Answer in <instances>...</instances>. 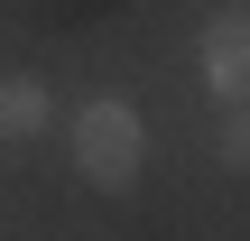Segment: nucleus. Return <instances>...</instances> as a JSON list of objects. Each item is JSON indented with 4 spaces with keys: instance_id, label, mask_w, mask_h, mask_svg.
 Segmentation results:
<instances>
[{
    "instance_id": "nucleus-1",
    "label": "nucleus",
    "mask_w": 250,
    "mask_h": 241,
    "mask_svg": "<svg viewBox=\"0 0 250 241\" xmlns=\"http://www.w3.org/2000/svg\"><path fill=\"white\" fill-rule=\"evenodd\" d=\"M74 167H83L102 195H130V186H139V167H148V130H139V111H130L121 93H93V102L74 111Z\"/></svg>"
},
{
    "instance_id": "nucleus-2",
    "label": "nucleus",
    "mask_w": 250,
    "mask_h": 241,
    "mask_svg": "<svg viewBox=\"0 0 250 241\" xmlns=\"http://www.w3.org/2000/svg\"><path fill=\"white\" fill-rule=\"evenodd\" d=\"M204 84L223 111H250V0L204 19Z\"/></svg>"
},
{
    "instance_id": "nucleus-4",
    "label": "nucleus",
    "mask_w": 250,
    "mask_h": 241,
    "mask_svg": "<svg viewBox=\"0 0 250 241\" xmlns=\"http://www.w3.org/2000/svg\"><path fill=\"white\" fill-rule=\"evenodd\" d=\"M223 167H250V111H223Z\"/></svg>"
},
{
    "instance_id": "nucleus-3",
    "label": "nucleus",
    "mask_w": 250,
    "mask_h": 241,
    "mask_svg": "<svg viewBox=\"0 0 250 241\" xmlns=\"http://www.w3.org/2000/svg\"><path fill=\"white\" fill-rule=\"evenodd\" d=\"M46 130V84L37 74H0V139H37Z\"/></svg>"
}]
</instances>
